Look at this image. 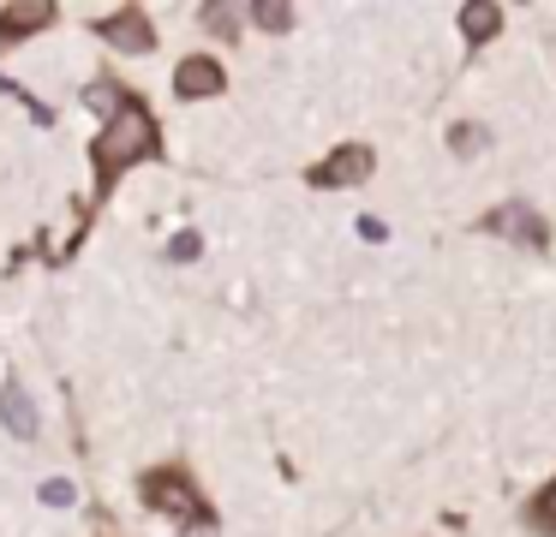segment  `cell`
<instances>
[{
  "label": "cell",
  "mask_w": 556,
  "mask_h": 537,
  "mask_svg": "<svg viewBox=\"0 0 556 537\" xmlns=\"http://www.w3.org/2000/svg\"><path fill=\"white\" fill-rule=\"evenodd\" d=\"M532 525H539V532H556V484L532 501Z\"/></svg>",
  "instance_id": "obj_16"
},
{
  "label": "cell",
  "mask_w": 556,
  "mask_h": 537,
  "mask_svg": "<svg viewBox=\"0 0 556 537\" xmlns=\"http://www.w3.org/2000/svg\"><path fill=\"white\" fill-rule=\"evenodd\" d=\"M371 167H377V155L365 150V143H348V150H336L329 162L312 167V186H359Z\"/></svg>",
  "instance_id": "obj_6"
},
{
  "label": "cell",
  "mask_w": 556,
  "mask_h": 537,
  "mask_svg": "<svg viewBox=\"0 0 556 537\" xmlns=\"http://www.w3.org/2000/svg\"><path fill=\"white\" fill-rule=\"evenodd\" d=\"M150 155H162V131H156V119L144 114V102H126L121 114H114L109 126L97 131V143H90V167H97V197H109L114 179H121L132 162H150Z\"/></svg>",
  "instance_id": "obj_1"
},
{
  "label": "cell",
  "mask_w": 556,
  "mask_h": 537,
  "mask_svg": "<svg viewBox=\"0 0 556 537\" xmlns=\"http://www.w3.org/2000/svg\"><path fill=\"white\" fill-rule=\"evenodd\" d=\"M252 18L264 24V30H288V24H293V7H281V0H257Z\"/></svg>",
  "instance_id": "obj_13"
},
{
  "label": "cell",
  "mask_w": 556,
  "mask_h": 537,
  "mask_svg": "<svg viewBox=\"0 0 556 537\" xmlns=\"http://www.w3.org/2000/svg\"><path fill=\"white\" fill-rule=\"evenodd\" d=\"M484 233L515 239V245H527V251H544V245H551V227H544V215L532 209V203H496V209L484 215Z\"/></svg>",
  "instance_id": "obj_3"
},
{
  "label": "cell",
  "mask_w": 556,
  "mask_h": 537,
  "mask_svg": "<svg viewBox=\"0 0 556 537\" xmlns=\"http://www.w3.org/2000/svg\"><path fill=\"white\" fill-rule=\"evenodd\" d=\"M180 537H222V532H216V520H210V508H204L192 525H180Z\"/></svg>",
  "instance_id": "obj_18"
},
{
  "label": "cell",
  "mask_w": 556,
  "mask_h": 537,
  "mask_svg": "<svg viewBox=\"0 0 556 537\" xmlns=\"http://www.w3.org/2000/svg\"><path fill=\"white\" fill-rule=\"evenodd\" d=\"M126 102H132V95H126V84L121 78H102V84H90V90H85V107H90V114H121V107Z\"/></svg>",
  "instance_id": "obj_9"
},
{
  "label": "cell",
  "mask_w": 556,
  "mask_h": 537,
  "mask_svg": "<svg viewBox=\"0 0 556 537\" xmlns=\"http://www.w3.org/2000/svg\"><path fill=\"white\" fill-rule=\"evenodd\" d=\"M0 95H13V102H25L37 126H54V107H42V102H37V95H30V90H18V84L7 78V72H0Z\"/></svg>",
  "instance_id": "obj_11"
},
{
  "label": "cell",
  "mask_w": 556,
  "mask_h": 537,
  "mask_svg": "<svg viewBox=\"0 0 556 537\" xmlns=\"http://www.w3.org/2000/svg\"><path fill=\"white\" fill-rule=\"evenodd\" d=\"M484 143H491V131H484V126H455V131H448V150H455V155H479Z\"/></svg>",
  "instance_id": "obj_12"
},
{
  "label": "cell",
  "mask_w": 556,
  "mask_h": 537,
  "mask_svg": "<svg viewBox=\"0 0 556 537\" xmlns=\"http://www.w3.org/2000/svg\"><path fill=\"white\" fill-rule=\"evenodd\" d=\"M198 251H204V239H198V233H174L168 239V263H198Z\"/></svg>",
  "instance_id": "obj_14"
},
{
  "label": "cell",
  "mask_w": 556,
  "mask_h": 537,
  "mask_svg": "<svg viewBox=\"0 0 556 537\" xmlns=\"http://www.w3.org/2000/svg\"><path fill=\"white\" fill-rule=\"evenodd\" d=\"M42 24H54L49 0H37V7H7L0 12V42H25V36L42 30Z\"/></svg>",
  "instance_id": "obj_8"
},
{
  "label": "cell",
  "mask_w": 556,
  "mask_h": 537,
  "mask_svg": "<svg viewBox=\"0 0 556 537\" xmlns=\"http://www.w3.org/2000/svg\"><path fill=\"white\" fill-rule=\"evenodd\" d=\"M97 30H102V42H109V48H126V54H150V48H156V30H150V18L138 7L109 12Z\"/></svg>",
  "instance_id": "obj_5"
},
{
  "label": "cell",
  "mask_w": 556,
  "mask_h": 537,
  "mask_svg": "<svg viewBox=\"0 0 556 537\" xmlns=\"http://www.w3.org/2000/svg\"><path fill=\"white\" fill-rule=\"evenodd\" d=\"M42 501H49V508H73V501H78V484H66V477H49V484H42Z\"/></svg>",
  "instance_id": "obj_15"
},
{
  "label": "cell",
  "mask_w": 556,
  "mask_h": 537,
  "mask_svg": "<svg viewBox=\"0 0 556 537\" xmlns=\"http://www.w3.org/2000/svg\"><path fill=\"white\" fill-rule=\"evenodd\" d=\"M496 24H503V12H496V7H460V30H467V42H472V48L491 42Z\"/></svg>",
  "instance_id": "obj_10"
},
{
  "label": "cell",
  "mask_w": 556,
  "mask_h": 537,
  "mask_svg": "<svg viewBox=\"0 0 556 537\" xmlns=\"http://www.w3.org/2000/svg\"><path fill=\"white\" fill-rule=\"evenodd\" d=\"M0 424H7V430H13V436L18 442H37V406H30V394H25V382H7V388H0Z\"/></svg>",
  "instance_id": "obj_7"
},
{
  "label": "cell",
  "mask_w": 556,
  "mask_h": 537,
  "mask_svg": "<svg viewBox=\"0 0 556 537\" xmlns=\"http://www.w3.org/2000/svg\"><path fill=\"white\" fill-rule=\"evenodd\" d=\"M204 24L216 36H233V7H204Z\"/></svg>",
  "instance_id": "obj_17"
},
{
  "label": "cell",
  "mask_w": 556,
  "mask_h": 537,
  "mask_svg": "<svg viewBox=\"0 0 556 537\" xmlns=\"http://www.w3.org/2000/svg\"><path fill=\"white\" fill-rule=\"evenodd\" d=\"M222 84H228V72L210 54L180 60V72H174V95H180V102H210V95H222Z\"/></svg>",
  "instance_id": "obj_4"
},
{
  "label": "cell",
  "mask_w": 556,
  "mask_h": 537,
  "mask_svg": "<svg viewBox=\"0 0 556 537\" xmlns=\"http://www.w3.org/2000/svg\"><path fill=\"white\" fill-rule=\"evenodd\" d=\"M138 489H144V501L162 513V520H174V525H192L198 513H204V501H198L192 477H186L180 465H156V472H150Z\"/></svg>",
  "instance_id": "obj_2"
}]
</instances>
